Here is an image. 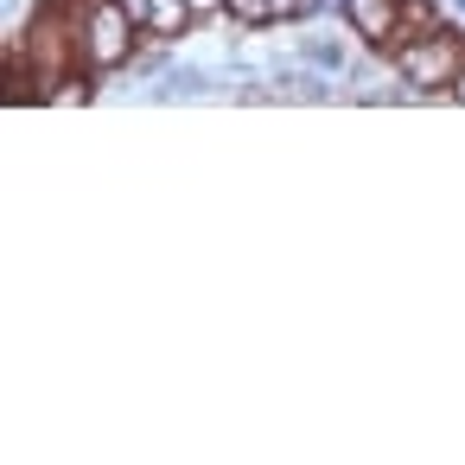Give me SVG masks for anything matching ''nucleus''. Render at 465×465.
<instances>
[{"label":"nucleus","instance_id":"obj_9","mask_svg":"<svg viewBox=\"0 0 465 465\" xmlns=\"http://www.w3.org/2000/svg\"><path fill=\"white\" fill-rule=\"evenodd\" d=\"M122 7H128V14H134V20H141V14H147V0H122Z\"/></svg>","mask_w":465,"mask_h":465},{"label":"nucleus","instance_id":"obj_5","mask_svg":"<svg viewBox=\"0 0 465 465\" xmlns=\"http://www.w3.org/2000/svg\"><path fill=\"white\" fill-rule=\"evenodd\" d=\"M223 20H230L236 33H262V26H274V0H230Z\"/></svg>","mask_w":465,"mask_h":465},{"label":"nucleus","instance_id":"obj_7","mask_svg":"<svg viewBox=\"0 0 465 465\" xmlns=\"http://www.w3.org/2000/svg\"><path fill=\"white\" fill-rule=\"evenodd\" d=\"M223 7H230V0H192V14H198V20H217Z\"/></svg>","mask_w":465,"mask_h":465},{"label":"nucleus","instance_id":"obj_2","mask_svg":"<svg viewBox=\"0 0 465 465\" xmlns=\"http://www.w3.org/2000/svg\"><path fill=\"white\" fill-rule=\"evenodd\" d=\"M77 26H84V64L90 77H115L141 58V20L122 0H77Z\"/></svg>","mask_w":465,"mask_h":465},{"label":"nucleus","instance_id":"obj_8","mask_svg":"<svg viewBox=\"0 0 465 465\" xmlns=\"http://www.w3.org/2000/svg\"><path fill=\"white\" fill-rule=\"evenodd\" d=\"M446 103H459V109H465V71H459V84L446 90Z\"/></svg>","mask_w":465,"mask_h":465},{"label":"nucleus","instance_id":"obj_6","mask_svg":"<svg viewBox=\"0 0 465 465\" xmlns=\"http://www.w3.org/2000/svg\"><path fill=\"white\" fill-rule=\"evenodd\" d=\"M440 33V0H401V39Z\"/></svg>","mask_w":465,"mask_h":465},{"label":"nucleus","instance_id":"obj_3","mask_svg":"<svg viewBox=\"0 0 465 465\" xmlns=\"http://www.w3.org/2000/svg\"><path fill=\"white\" fill-rule=\"evenodd\" d=\"M344 20L370 52H395L401 45V0H344Z\"/></svg>","mask_w":465,"mask_h":465},{"label":"nucleus","instance_id":"obj_4","mask_svg":"<svg viewBox=\"0 0 465 465\" xmlns=\"http://www.w3.org/2000/svg\"><path fill=\"white\" fill-rule=\"evenodd\" d=\"M198 14H192V0H147V14H141V52H173L179 39H192Z\"/></svg>","mask_w":465,"mask_h":465},{"label":"nucleus","instance_id":"obj_1","mask_svg":"<svg viewBox=\"0 0 465 465\" xmlns=\"http://www.w3.org/2000/svg\"><path fill=\"white\" fill-rule=\"evenodd\" d=\"M395 77L414 90V96H446L465 71V26H440V33H414L389 52Z\"/></svg>","mask_w":465,"mask_h":465}]
</instances>
